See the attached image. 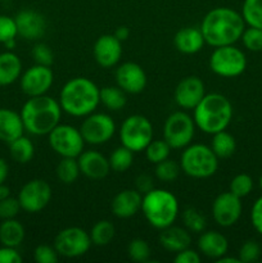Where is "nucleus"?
Wrapping results in <instances>:
<instances>
[{
    "mask_svg": "<svg viewBox=\"0 0 262 263\" xmlns=\"http://www.w3.org/2000/svg\"><path fill=\"white\" fill-rule=\"evenodd\" d=\"M205 44L213 48L234 45L240 40L246 22L239 12L228 7H217L211 9L203 17L200 23Z\"/></svg>",
    "mask_w": 262,
    "mask_h": 263,
    "instance_id": "1",
    "label": "nucleus"
},
{
    "mask_svg": "<svg viewBox=\"0 0 262 263\" xmlns=\"http://www.w3.org/2000/svg\"><path fill=\"white\" fill-rule=\"evenodd\" d=\"M58 102L67 115L86 117L100 104V89L87 77H73L63 85Z\"/></svg>",
    "mask_w": 262,
    "mask_h": 263,
    "instance_id": "2",
    "label": "nucleus"
},
{
    "mask_svg": "<svg viewBox=\"0 0 262 263\" xmlns=\"http://www.w3.org/2000/svg\"><path fill=\"white\" fill-rule=\"evenodd\" d=\"M62 112L58 100L45 94L28 98L20 115L25 131L31 135L44 136L61 123Z\"/></svg>",
    "mask_w": 262,
    "mask_h": 263,
    "instance_id": "3",
    "label": "nucleus"
},
{
    "mask_svg": "<svg viewBox=\"0 0 262 263\" xmlns=\"http://www.w3.org/2000/svg\"><path fill=\"white\" fill-rule=\"evenodd\" d=\"M193 112L195 126L208 135L226 130L234 115L230 100L218 92L205 94Z\"/></svg>",
    "mask_w": 262,
    "mask_h": 263,
    "instance_id": "4",
    "label": "nucleus"
},
{
    "mask_svg": "<svg viewBox=\"0 0 262 263\" xmlns=\"http://www.w3.org/2000/svg\"><path fill=\"white\" fill-rule=\"evenodd\" d=\"M141 212L151 226L162 230L174 225L179 215V200L171 192L152 189L143 195Z\"/></svg>",
    "mask_w": 262,
    "mask_h": 263,
    "instance_id": "5",
    "label": "nucleus"
},
{
    "mask_svg": "<svg viewBox=\"0 0 262 263\" xmlns=\"http://www.w3.org/2000/svg\"><path fill=\"white\" fill-rule=\"evenodd\" d=\"M181 171L193 179H208L217 172L218 158L211 146L189 144L180 157Z\"/></svg>",
    "mask_w": 262,
    "mask_h": 263,
    "instance_id": "6",
    "label": "nucleus"
},
{
    "mask_svg": "<svg viewBox=\"0 0 262 263\" xmlns=\"http://www.w3.org/2000/svg\"><path fill=\"white\" fill-rule=\"evenodd\" d=\"M208 64L211 71L217 76L233 79L246 71L247 57L243 50L234 45L218 46L211 54Z\"/></svg>",
    "mask_w": 262,
    "mask_h": 263,
    "instance_id": "7",
    "label": "nucleus"
},
{
    "mask_svg": "<svg viewBox=\"0 0 262 263\" xmlns=\"http://www.w3.org/2000/svg\"><path fill=\"white\" fill-rule=\"evenodd\" d=\"M120 140L134 153L143 152L153 140V125L145 116H128L121 125Z\"/></svg>",
    "mask_w": 262,
    "mask_h": 263,
    "instance_id": "8",
    "label": "nucleus"
},
{
    "mask_svg": "<svg viewBox=\"0 0 262 263\" xmlns=\"http://www.w3.org/2000/svg\"><path fill=\"white\" fill-rule=\"evenodd\" d=\"M195 127L193 117L184 110H176L164 121L163 139L172 149H184L192 143Z\"/></svg>",
    "mask_w": 262,
    "mask_h": 263,
    "instance_id": "9",
    "label": "nucleus"
},
{
    "mask_svg": "<svg viewBox=\"0 0 262 263\" xmlns=\"http://www.w3.org/2000/svg\"><path fill=\"white\" fill-rule=\"evenodd\" d=\"M48 138L50 148L62 158H77L84 152V138L74 126L59 123L48 134Z\"/></svg>",
    "mask_w": 262,
    "mask_h": 263,
    "instance_id": "10",
    "label": "nucleus"
},
{
    "mask_svg": "<svg viewBox=\"0 0 262 263\" xmlns=\"http://www.w3.org/2000/svg\"><path fill=\"white\" fill-rule=\"evenodd\" d=\"M90 234L84 229L71 226L59 231L54 238V248L59 257L64 258H77L89 252L91 247Z\"/></svg>",
    "mask_w": 262,
    "mask_h": 263,
    "instance_id": "11",
    "label": "nucleus"
},
{
    "mask_svg": "<svg viewBox=\"0 0 262 263\" xmlns=\"http://www.w3.org/2000/svg\"><path fill=\"white\" fill-rule=\"evenodd\" d=\"M80 133L84 138L85 144L102 145L108 143L116 133V123L107 113L92 112L84 117Z\"/></svg>",
    "mask_w": 262,
    "mask_h": 263,
    "instance_id": "12",
    "label": "nucleus"
},
{
    "mask_svg": "<svg viewBox=\"0 0 262 263\" xmlns=\"http://www.w3.org/2000/svg\"><path fill=\"white\" fill-rule=\"evenodd\" d=\"M51 187L45 180L33 179L20 190L18 200L21 208L27 213H39L50 203Z\"/></svg>",
    "mask_w": 262,
    "mask_h": 263,
    "instance_id": "13",
    "label": "nucleus"
},
{
    "mask_svg": "<svg viewBox=\"0 0 262 263\" xmlns=\"http://www.w3.org/2000/svg\"><path fill=\"white\" fill-rule=\"evenodd\" d=\"M243 211L240 198L231 192L218 194L212 203V217L221 228H230L239 221Z\"/></svg>",
    "mask_w": 262,
    "mask_h": 263,
    "instance_id": "14",
    "label": "nucleus"
},
{
    "mask_svg": "<svg viewBox=\"0 0 262 263\" xmlns=\"http://www.w3.org/2000/svg\"><path fill=\"white\" fill-rule=\"evenodd\" d=\"M21 89L23 94L31 97L45 95L54 82V73L50 67L35 64L23 72L20 77Z\"/></svg>",
    "mask_w": 262,
    "mask_h": 263,
    "instance_id": "15",
    "label": "nucleus"
},
{
    "mask_svg": "<svg viewBox=\"0 0 262 263\" xmlns=\"http://www.w3.org/2000/svg\"><path fill=\"white\" fill-rule=\"evenodd\" d=\"M116 84L126 94H140L146 86V73L140 64L125 62L115 72Z\"/></svg>",
    "mask_w": 262,
    "mask_h": 263,
    "instance_id": "16",
    "label": "nucleus"
},
{
    "mask_svg": "<svg viewBox=\"0 0 262 263\" xmlns=\"http://www.w3.org/2000/svg\"><path fill=\"white\" fill-rule=\"evenodd\" d=\"M205 95V85L198 76L184 77L174 91V99L182 109H194Z\"/></svg>",
    "mask_w": 262,
    "mask_h": 263,
    "instance_id": "17",
    "label": "nucleus"
},
{
    "mask_svg": "<svg viewBox=\"0 0 262 263\" xmlns=\"http://www.w3.org/2000/svg\"><path fill=\"white\" fill-rule=\"evenodd\" d=\"M94 59L103 68L117 66L122 57V43L115 35H102L92 48Z\"/></svg>",
    "mask_w": 262,
    "mask_h": 263,
    "instance_id": "18",
    "label": "nucleus"
},
{
    "mask_svg": "<svg viewBox=\"0 0 262 263\" xmlns=\"http://www.w3.org/2000/svg\"><path fill=\"white\" fill-rule=\"evenodd\" d=\"M18 35L30 41L40 40L46 31V20L33 9H23L14 17Z\"/></svg>",
    "mask_w": 262,
    "mask_h": 263,
    "instance_id": "19",
    "label": "nucleus"
},
{
    "mask_svg": "<svg viewBox=\"0 0 262 263\" xmlns=\"http://www.w3.org/2000/svg\"><path fill=\"white\" fill-rule=\"evenodd\" d=\"M77 162H79L80 172L90 180L104 179L110 171L108 158L97 151H84L77 157Z\"/></svg>",
    "mask_w": 262,
    "mask_h": 263,
    "instance_id": "20",
    "label": "nucleus"
},
{
    "mask_svg": "<svg viewBox=\"0 0 262 263\" xmlns=\"http://www.w3.org/2000/svg\"><path fill=\"white\" fill-rule=\"evenodd\" d=\"M143 195L136 189H125L117 193L110 203L112 213L117 218L134 217L141 210Z\"/></svg>",
    "mask_w": 262,
    "mask_h": 263,
    "instance_id": "21",
    "label": "nucleus"
},
{
    "mask_svg": "<svg viewBox=\"0 0 262 263\" xmlns=\"http://www.w3.org/2000/svg\"><path fill=\"white\" fill-rule=\"evenodd\" d=\"M197 246L199 253L208 257V258L216 259V261L228 254L229 251V241L226 236L215 230L200 233Z\"/></svg>",
    "mask_w": 262,
    "mask_h": 263,
    "instance_id": "22",
    "label": "nucleus"
},
{
    "mask_svg": "<svg viewBox=\"0 0 262 263\" xmlns=\"http://www.w3.org/2000/svg\"><path fill=\"white\" fill-rule=\"evenodd\" d=\"M25 126L20 113L8 108H0V140L9 144L23 135Z\"/></svg>",
    "mask_w": 262,
    "mask_h": 263,
    "instance_id": "23",
    "label": "nucleus"
},
{
    "mask_svg": "<svg viewBox=\"0 0 262 263\" xmlns=\"http://www.w3.org/2000/svg\"><path fill=\"white\" fill-rule=\"evenodd\" d=\"M205 41L200 28L184 27L175 33L174 45L180 53L195 54L202 50Z\"/></svg>",
    "mask_w": 262,
    "mask_h": 263,
    "instance_id": "24",
    "label": "nucleus"
},
{
    "mask_svg": "<svg viewBox=\"0 0 262 263\" xmlns=\"http://www.w3.org/2000/svg\"><path fill=\"white\" fill-rule=\"evenodd\" d=\"M159 243L166 251L177 253L182 249L189 248L192 244V236H190V231H188L186 229L171 225L161 230Z\"/></svg>",
    "mask_w": 262,
    "mask_h": 263,
    "instance_id": "25",
    "label": "nucleus"
},
{
    "mask_svg": "<svg viewBox=\"0 0 262 263\" xmlns=\"http://www.w3.org/2000/svg\"><path fill=\"white\" fill-rule=\"evenodd\" d=\"M22 73V62L12 51L0 53V86H8L17 81Z\"/></svg>",
    "mask_w": 262,
    "mask_h": 263,
    "instance_id": "26",
    "label": "nucleus"
},
{
    "mask_svg": "<svg viewBox=\"0 0 262 263\" xmlns=\"http://www.w3.org/2000/svg\"><path fill=\"white\" fill-rule=\"evenodd\" d=\"M25 239V228L15 218L3 220L0 223V243L5 247L17 248Z\"/></svg>",
    "mask_w": 262,
    "mask_h": 263,
    "instance_id": "27",
    "label": "nucleus"
},
{
    "mask_svg": "<svg viewBox=\"0 0 262 263\" xmlns=\"http://www.w3.org/2000/svg\"><path fill=\"white\" fill-rule=\"evenodd\" d=\"M210 146L218 159H225L235 153L236 141L231 134H229L226 130H222L213 134Z\"/></svg>",
    "mask_w": 262,
    "mask_h": 263,
    "instance_id": "28",
    "label": "nucleus"
},
{
    "mask_svg": "<svg viewBox=\"0 0 262 263\" xmlns=\"http://www.w3.org/2000/svg\"><path fill=\"white\" fill-rule=\"evenodd\" d=\"M9 153L13 161L21 164H26L32 161L33 156H35V146L30 139L22 135L9 143Z\"/></svg>",
    "mask_w": 262,
    "mask_h": 263,
    "instance_id": "29",
    "label": "nucleus"
},
{
    "mask_svg": "<svg viewBox=\"0 0 262 263\" xmlns=\"http://www.w3.org/2000/svg\"><path fill=\"white\" fill-rule=\"evenodd\" d=\"M127 102L126 92L118 86H104L100 89V103L104 105L107 109L120 110L122 109Z\"/></svg>",
    "mask_w": 262,
    "mask_h": 263,
    "instance_id": "30",
    "label": "nucleus"
},
{
    "mask_svg": "<svg viewBox=\"0 0 262 263\" xmlns=\"http://www.w3.org/2000/svg\"><path fill=\"white\" fill-rule=\"evenodd\" d=\"M80 166L77 158H69V157H64L59 161L57 164L55 175L57 179L62 182V184H73L80 176Z\"/></svg>",
    "mask_w": 262,
    "mask_h": 263,
    "instance_id": "31",
    "label": "nucleus"
},
{
    "mask_svg": "<svg viewBox=\"0 0 262 263\" xmlns=\"http://www.w3.org/2000/svg\"><path fill=\"white\" fill-rule=\"evenodd\" d=\"M116 234L115 225L108 220H100L95 223L90 231L91 243L97 247H105L113 240Z\"/></svg>",
    "mask_w": 262,
    "mask_h": 263,
    "instance_id": "32",
    "label": "nucleus"
},
{
    "mask_svg": "<svg viewBox=\"0 0 262 263\" xmlns=\"http://www.w3.org/2000/svg\"><path fill=\"white\" fill-rule=\"evenodd\" d=\"M240 14L247 26L262 28V0H244Z\"/></svg>",
    "mask_w": 262,
    "mask_h": 263,
    "instance_id": "33",
    "label": "nucleus"
},
{
    "mask_svg": "<svg viewBox=\"0 0 262 263\" xmlns=\"http://www.w3.org/2000/svg\"><path fill=\"white\" fill-rule=\"evenodd\" d=\"M108 161H109L110 170L115 172H126L134 163V152L121 145L110 153Z\"/></svg>",
    "mask_w": 262,
    "mask_h": 263,
    "instance_id": "34",
    "label": "nucleus"
},
{
    "mask_svg": "<svg viewBox=\"0 0 262 263\" xmlns=\"http://www.w3.org/2000/svg\"><path fill=\"white\" fill-rule=\"evenodd\" d=\"M171 146L169 145L164 139H157V140H152L148 144L144 152H145V157L151 163L157 164L159 162L164 161L170 157L171 153Z\"/></svg>",
    "mask_w": 262,
    "mask_h": 263,
    "instance_id": "35",
    "label": "nucleus"
},
{
    "mask_svg": "<svg viewBox=\"0 0 262 263\" xmlns=\"http://www.w3.org/2000/svg\"><path fill=\"white\" fill-rule=\"evenodd\" d=\"M182 222H184L185 229L190 233L200 234L205 230L207 226V220L203 216L199 210L194 207H189L182 213Z\"/></svg>",
    "mask_w": 262,
    "mask_h": 263,
    "instance_id": "36",
    "label": "nucleus"
},
{
    "mask_svg": "<svg viewBox=\"0 0 262 263\" xmlns=\"http://www.w3.org/2000/svg\"><path fill=\"white\" fill-rule=\"evenodd\" d=\"M180 171H181L180 163H176V162L172 161V159L167 158L156 164L154 174H156V177L159 181L172 182L179 177Z\"/></svg>",
    "mask_w": 262,
    "mask_h": 263,
    "instance_id": "37",
    "label": "nucleus"
},
{
    "mask_svg": "<svg viewBox=\"0 0 262 263\" xmlns=\"http://www.w3.org/2000/svg\"><path fill=\"white\" fill-rule=\"evenodd\" d=\"M151 247L144 239H133L127 246V254L134 262H148L151 258Z\"/></svg>",
    "mask_w": 262,
    "mask_h": 263,
    "instance_id": "38",
    "label": "nucleus"
},
{
    "mask_svg": "<svg viewBox=\"0 0 262 263\" xmlns=\"http://www.w3.org/2000/svg\"><path fill=\"white\" fill-rule=\"evenodd\" d=\"M252 190H253V180L247 174H239L234 176L229 185V192H231L240 199L251 194Z\"/></svg>",
    "mask_w": 262,
    "mask_h": 263,
    "instance_id": "39",
    "label": "nucleus"
},
{
    "mask_svg": "<svg viewBox=\"0 0 262 263\" xmlns=\"http://www.w3.org/2000/svg\"><path fill=\"white\" fill-rule=\"evenodd\" d=\"M244 48L251 51L262 50V28L249 27L246 28L240 37Z\"/></svg>",
    "mask_w": 262,
    "mask_h": 263,
    "instance_id": "40",
    "label": "nucleus"
},
{
    "mask_svg": "<svg viewBox=\"0 0 262 263\" xmlns=\"http://www.w3.org/2000/svg\"><path fill=\"white\" fill-rule=\"evenodd\" d=\"M259 256H261V247L254 240L244 241L238 253V258L240 259V263L256 262L259 258Z\"/></svg>",
    "mask_w": 262,
    "mask_h": 263,
    "instance_id": "41",
    "label": "nucleus"
},
{
    "mask_svg": "<svg viewBox=\"0 0 262 263\" xmlns=\"http://www.w3.org/2000/svg\"><path fill=\"white\" fill-rule=\"evenodd\" d=\"M17 35L18 31L14 18L0 14V43L5 44L9 40H14Z\"/></svg>",
    "mask_w": 262,
    "mask_h": 263,
    "instance_id": "42",
    "label": "nucleus"
},
{
    "mask_svg": "<svg viewBox=\"0 0 262 263\" xmlns=\"http://www.w3.org/2000/svg\"><path fill=\"white\" fill-rule=\"evenodd\" d=\"M32 58L36 64L50 67L54 62V54L46 44L39 43L32 49Z\"/></svg>",
    "mask_w": 262,
    "mask_h": 263,
    "instance_id": "43",
    "label": "nucleus"
},
{
    "mask_svg": "<svg viewBox=\"0 0 262 263\" xmlns=\"http://www.w3.org/2000/svg\"><path fill=\"white\" fill-rule=\"evenodd\" d=\"M33 259L38 263H57L59 259V254L54 248V246L49 247L43 244V246H38L35 248Z\"/></svg>",
    "mask_w": 262,
    "mask_h": 263,
    "instance_id": "44",
    "label": "nucleus"
},
{
    "mask_svg": "<svg viewBox=\"0 0 262 263\" xmlns=\"http://www.w3.org/2000/svg\"><path fill=\"white\" fill-rule=\"evenodd\" d=\"M22 210L18 198L8 197L0 200V218L8 220V218H15V216Z\"/></svg>",
    "mask_w": 262,
    "mask_h": 263,
    "instance_id": "45",
    "label": "nucleus"
},
{
    "mask_svg": "<svg viewBox=\"0 0 262 263\" xmlns=\"http://www.w3.org/2000/svg\"><path fill=\"white\" fill-rule=\"evenodd\" d=\"M251 222L254 230L262 235V197L257 198L251 210Z\"/></svg>",
    "mask_w": 262,
    "mask_h": 263,
    "instance_id": "46",
    "label": "nucleus"
},
{
    "mask_svg": "<svg viewBox=\"0 0 262 263\" xmlns=\"http://www.w3.org/2000/svg\"><path fill=\"white\" fill-rule=\"evenodd\" d=\"M174 261L175 263H199L200 254L189 247V248H185L182 251L177 252Z\"/></svg>",
    "mask_w": 262,
    "mask_h": 263,
    "instance_id": "47",
    "label": "nucleus"
},
{
    "mask_svg": "<svg viewBox=\"0 0 262 263\" xmlns=\"http://www.w3.org/2000/svg\"><path fill=\"white\" fill-rule=\"evenodd\" d=\"M22 262V256L17 248L13 247L3 246L0 248V263H21Z\"/></svg>",
    "mask_w": 262,
    "mask_h": 263,
    "instance_id": "48",
    "label": "nucleus"
},
{
    "mask_svg": "<svg viewBox=\"0 0 262 263\" xmlns=\"http://www.w3.org/2000/svg\"><path fill=\"white\" fill-rule=\"evenodd\" d=\"M135 187L141 195L146 194L148 192H151L152 189H154V182L152 176L149 175L143 174V175H139L135 180Z\"/></svg>",
    "mask_w": 262,
    "mask_h": 263,
    "instance_id": "49",
    "label": "nucleus"
},
{
    "mask_svg": "<svg viewBox=\"0 0 262 263\" xmlns=\"http://www.w3.org/2000/svg\"><path fill=\"white\" fill-rule=\"evenodd\" d=\"M113 35L122 43V41L127 40L128 36H130V28L126 27V26H120V27H117V30L115 31Z\"/></svg>",
    "mask_w": 262,
    "mask_h": 263,
    "instance_id": "50",
    "label": "nucleus"
},
{
    "mask_svg": "<svg viewBox=\"0 0 262 263\" xmlns=\"http://www.w3.org/2000/svg\"><path fill=\"white\" fill-rule=\"evenodd\" d=\"M8 174H9V166H8L7 161L0 158V184H4L8 177Z\"/></svg>",
    "mask_w": 262,
    "mask_h": 263,
    "instance_id": "51",
    "label": "nucleus"
},
{
    "mask_svg": "<svg viewBox=\"0 0 262 263\" xmlns=\"http://www.w3.org/2000/svg\"><path fill=\"white\" fill-rule=\"evenodd\" d=\"M10 197V189L5 184H0V200Z\"/></svg>",
    "mask_w": 262,
    "mask_h": 263,
    "instance_id": "52",
    "label": "nucleus"
},
{
    "mask_svg": "<svg viewBox=\"0 0 262 263\" xmlns=\"http://www.w3.org/2000/svg\"><path fill=\"white\" fill-rule=\"evenodd\" d=\"M217 263H240V259L239 258H235V257H228L225 254V256H222L221 258H218Z\"/></svg>",
    "mask_w": 262,
    "mask_h": 263,
    "instance_id": "53",
    "label": "nucleus"
},
{
    "mask_svg": "<svg viewBox=\"0 0 262 263\" xmlns=\"http://www.w3.org/2000/svg\"><path fill=\"white\" fill-rule=\"evenodd\" d=\"M259 187H261V189H262V176L259 177Z\"/></svg>",
    "mask_w": 262,
    "mask_h": 263,
    "instance_id": "54",
    "label": "nucleus"
}]
</instances>
